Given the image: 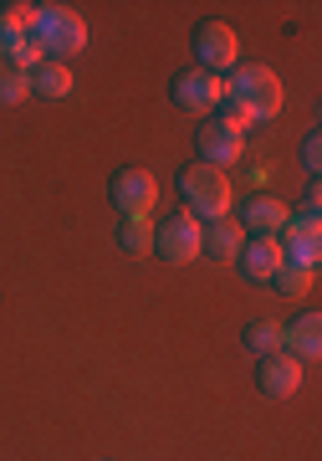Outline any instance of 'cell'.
<instances>
[{
    "instance_id": "obj_1",
    "label": "cell",
    "mask_w": 322,
    "mask_h": 461,
    "mask_svg": "<svg viewBox=\"0 0 322 461\" xmlns=\"http://www.w3.org/2000/svg\"><path fill=\"white\" fill-rule=\"evenodd\" d=\"M226 98H236L256 123L261 118H276L282 113V77L261 62H236L226 72Z\"/></svg>"
},
{
    "instance_id": "obj_13",
    "label": "cell",
    "mask_w": 322,
    "mask_h": 461,
    "mask_svg": "<svg viewBox=\"0 0 322 461\" xmlns=\"http://www.w3.org/2000/svg\"><path fill=\"white\" fill-rule=\"evenodd\" d=\"M287 205H282V200L276 195H251L241 205V221H236V226L241 230H251V236H276V230L287 226Z\"/></svg>"
},
{
    "instance_id": "obj_9",
    "label": "cell",
    "mask_w": 322,
    "mask_h": 461,
    "mask_svg": "<svg viewBox=\"0 0 322 461\" xmlns=\"http://www.w3.org/2000/svg\"><path fill=\"white\" fill-rule=\"evenodd\" d=\"M276 247H282V262L318 272V262H322V221H297V215H287V226L276 230Z\"/></svg>"
},
{
    "instance_id": "obj_17",
    "label": "cell",
    "mask_w": 322,
    "mask_h": 461,
    "mask_svg": "<svg viewBox=\"0 0 322 461\" xmlns=\"http://www.w3.org/2000/svg\"><path fill=\"white\" fill-rule=\"evenodd\" d=\"M241 344L251 348V354H272V348H282V323H272V318H251L246 323V333H241Z\"/></svg>"
},
{
    "instance_id": "obj_19",
    "label": "cell",
    "mask_w": 322,
    "mask_h": 461,
    "mask_svg": "<svg viewBox=\"0 0 322 461\" xmlns=\"http://www.w3.org/2000/svg\"><path fill=\"white\" fill-rule=\"evenodd\" d=\"M312 277H318V272H307V267H291V262H282V267L272 272L276 293H287V297H307V293H312Z\"/></svg>"
},
{
    "instance_id": "obj_6",
    "label": "cell",
    "mask_w": 322,
    "mask_h": 461,
    "mask_svg": "<svg viewBox=\"0 0 322 461\" xmlns=\"http://www.w3.org/2000/svg\"><path fill=\"white\" fill-rule=\"evenodd\" d=\"M256 390L266 400H287L302 390V359L297 354H287V348H272V354H261L256 359Z\"/></svg>"
},
{
    "instance_id": "obj_4",
    "label": "cell",
    "mask_w": 322,
    "mask_h": 461,
    "mask_svg": "<svg viewBox=\"0 0 322 461\" xmlns=\"http://www.w3.org/2000/svg\"><path fill=\"white\" fill-rule=\"evenodd\" d=\"M190 51H194V67H205L215 77H226L230 67L241 62V41H236L226 21H200L190 32Z\"/></svg>"
},
{
    "instance_id": "obj_15",
    "label": "cell",
    "mask_w": 322,
    "mask_h": 461,
    "mask_svg": "<svg viewBox=\"0 0 322 461\" xmlns=\"http://www.w3.org/2000/svg\"><path fill=\"white\" fill-rule=\"evenodd\" d=\"M26 77H31L36 98H67V93H72V67L67 62H36Z\"/></svg>"
},
{
    "instance_id": "obj_5",
    "label": "cell",
    "mask_w": 322,
    "mask_h": 461,
    "mask_svg": "<svg viewBox=\"0 0 322 461\" xmlns=\"http://www.w3.org/2000/svg\"><path fill=\"white\" fill-rule=\"evenodd\" d=\"M220 98H226V77H215L205 67H190V72H174V77H169V103L184 108V113L210 118L220 108Z\"/></svg>"
},
{
    "instance_id": "obj_21",
    "label": "cell",
    "mask_w": 322,
    "mask_h": 461,
    "mask_svg": "<svg viewBox=\"0 0 322 461\" xmlns=\"http://www.w3.org/2000/svg\"><path fill=\"white\" fill-rule=\"evenodd\" d=\"M302 169L307 175H322V139H318V129L302 139Z\"/></svg>"
},
{
    "instance_id": "obj_14",
    "label": "cell",
    "mask_w": 322,
    "mask_h": 461,
    "mask_svg": "<svg viewBox=\"0 0 322 461\" xmlns=\"http://www.w3.org/2000/svg\"><path fill=\"white\" fill-rule=\"evenodd\" d=\"M236 267H241L251 282H272V272L282 267V247H276V236H251L241 247V257H236Z\"/></svg>"
},
{
    "instance_id": "obj_20",
    "label": "cell",
    "mask_w": 322,
    "mask_h": 461,
    "mask_svg": "<svg viewBox=\"0 0 322 461\" xmlns=\"http://www.w3.org/2000/svg\"><path fill=\"white\" fill-rule=\"evenodd\" d=\"M26 36H31V32H26V26L5 11V0H0V57H5V62H16V51L26 47Z\"/></svg>"
},
{
    "instance_id": "obj_3",
    "label": "cell",
    "mask_w": 322,
    "mask_h": 461,
    "mask_svg": "<svg viewBox=\"0 0 322 461\" xmlns=\"http://www.w3.org/2000/svg\"><path fill=\"white\" fill-rule=\"evenodd\" d=\"M36 41L47 51V62H62L72 51L87 47V21L72 11V5H41V16H36Z\"/></svg>"
},
{
    "instance_id": "obj_22",
    "label": "cell",
    "mask_w": 322,
    "mask_h": 461,
    "mask_svg": "<svg viewBox=\"0 0 322 461\" xmlns=\"http://www.w3.org/2000/svg\"><path fill=\"white\" fill-rule=\"evenodd\" d=\"M318 211H322V190H318V180H312L307 195H302V205H297V221H318Z\"/></svg>"
},
{
    "instance_id": "obj_16",
    "label": "cell",
    "mask_w": 322,
    "mask_h": 461,
    "mask_svg": "<svg viewBox=\"0 0 322 461\" xmlns=\"http://www.w3.org/2000/svg\"><path fill=\"white\" fill-rule=\"evenodd\" d=\"M118 247L133 251V257H144L154 247V226H148V215H123L118 221Z\"/></svg>"
},
{
    "instance_id": "obj_10",
    "label": "cell",
    "mask_w": 322,
    "mask_h": 461,
    "mask_svg": "<svg viewBox=\"0 0 322 461\" xmlns=\"http://www.w3.org/2000/svg\"><path fill=\"white\" fill-rule=\"evenodd\" d=\"M194 154H200V165H210V169H230L246 154V139L236 129H226L220 118H205V123L194 129Z\"/></svg>"
},
{
    "instance_id": "obj_2",
    "label": "cell",
    "mask_w": 322,
    "mask_h": 461,
    "mask_svg": "<svg viewBox=\"0 0 322 461\" xmlns=\"http://www.w3.org/2000/svg\"><path fill=\"white\" fill-rule=\"evenodd\" d=\"M179 200H184V215H194L200 226L205 221H220L230 211V175L194 159L190 169H179Z\"/></svg>"
},
{
    "instance_id": "obj_18",
    "label": "cell",
    "mask_w": 322,
    "mask_h": 461,
    "mask_svg": "<svg viewBox=\"0 0 322 461\" xmlns=\"http://www.w3.org/2000/svg\"><path fill=\"white\" fill-rule=\"evenodd\" d=\"M21 98H31V77H26V67L0 57V108H11V103H21Z\"/></svg>"
},
{
    "instance_id": "obj_7",
    "label": "cell",
    "mask_w": 322,
    "mask_h": 461,
    "mask_svg": "<svg viewBox=\"0 0 322 461\" xmlns=\"http://www.w3.org/2000/svg\"><path fill=\"white\" fill-rule=\"evenodd\" d=\"M108 200H113L118 215H148L159 205V185H154L148 169H118L108 180Z\"/></svg>"
},
{
    "instance_id": "obj_12",
    "label": "cell",
    "mask_w": 322,
    "mask_h": 461,
    "mask_svg": "<svg viewBox=\"0 0 322 461\" xmlns=\"http://www.w3.org/2000/svg\"><path fill=\"white\" fill-rule=\"evenodd\" d=\"M246 247V230L230 221V215H220V221H205L200 226V251H210V262H236Z\"/></svg>"
},
{
    "instance_id": "obj_8",
    "label": "cell",
    "mask_w": 322,
    "mask_h": 461,
    "mask_svg": "<svg viewBox=\"0 0 322 461\" xmlns=\"http://www.w3.org/2000/svg\"><path fill=\"white\" fill-rule=\"evenodd\" d=\"M154 257H164V262H194L200 257V221L194 215H169V221H159L154 226Z\"/></svg>"
},
{
    "instance_id": "obj_11",
    "label": "cell",
    "mask_w": 322,
    "mask_h": 461,
    "mask_svg": "<svg viewBox=\"0 0 322 461\" xmlns=\"http://www.w3.org/2000/svg\"><path fill=\"white\" fill-rule=\"evenodd\" d=\"M282 348L297 354V359H318L322 354V313L318 308H302V313L282 329Z\"/></svg>"
}]
</instances>
